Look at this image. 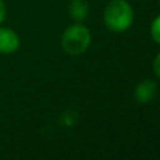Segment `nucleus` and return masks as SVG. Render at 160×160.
<instances>
[{
	"mask_svg": "<svg viewBox=\"0 0 160 160\" xmlns=\"http://www.w3.org/2000/svg\"><path fill=\"white\" fill-rule=\"evenodd\" d=\"M150 35L156 44L160 45V16H158L150 24Z\"/></svg>",
	"mask_w": 160,
	"mask_h": 160,
	"instance_id": "nucleus-6",
	"label": "nucleus"
},
{
	"mask_svg": "<svg viewBox=\"0 0 160 160\" xmlns=\"http://www.w3.org/2000/svg\"><path fill=\"white\" fill-rule=\"evenodd\" d=\"M159 6H160V0H159Z\"/></svg>",
	"mask_w": 160,
	"mask_h": 160,
	"instance_id": "nucleus-9",
	"label": "nucleus"
},
{
	"mask_svg": "<svg viewBox=\"0 0 160 160\" xmlns=\"http://www.w3.org/2000/svg\"><path fill=\"white\" fill-rule=\"evenodd\" d=\"M69 14L75 21H83L88 14V4L86 0H72L69 4Z\"/></svg>",
	"mask_w": 160,
	"mask_h": 160,
	"instance_id": "nucleus-5",
	"label": "nucleus"
},
{
	"mask_svg": "<svg viewBox=\"0 0 160 160\" xmlns=\"http://www.w3.org/2000/svg\"><path fill=\"white\" fill-rule=\"evenodd\" d=\"M6 18V4L3 0H0V25Z\"/></svg>",
	"mask_w": 160,
	"mask_h": 160,
	"instance_id": "nucleus-8",
	"label": "nucleus"
},
{
	"mask_svg": "<svg viewBox=\"0 0 160 160\" xmlns=\"http://www.w3.org/2000/svg\"><path fill=\"white\" fill-rule=\"evenodd\" d=\"M156 94H158V84L153 80L146 79L136 86L133 96H135V100L139 104H148L155 98Z\"/></svg>",
	"mask_w": 160,
	"mask_h": 160,
	"instance_id": "nucleus-4",
	"label": "nucleus"
},
{
	"mask_svg": "<svg viewBox=\"0 0 160 160\" xmlns=\"http://www.w3.org/2000/svg\"><path fill=\"white\" fill-rule=\"evenodd\" d=\"M61 44L63 51L69 55H82L90 47L91 34L86 25L78 22L65 30Z\"/></svg>",
	"mask_w": 160,
	"mask_h": 160,
	"instance_id": "nucleus-2",
	"label": "nucleus"
},
{
	"mask_svg": "<svg viewBox=\"0 0 160 160\" xmlns=\"http://www.w3.org/2000/svg\"><path fill=\"white\" fill-rule=\"evenodd\" d=\"M133 10L127 0H111L104 8V24L114 32H124L132 25Z\"/></svg>",
	"mask_w": 160,
	"mask_h": 160,
	"instance_id": "nucleus-1",
	"label": "nucleus"
},
{
	"mask_svg": "<svg viewBox=\"0 0 160 160\" xmlns=\"http://www.w3.org/2000/svg\"><path fill=\"white\" fill-rule=\"evenodd\" d=\"M20 48V37L11 28L0 27V53L10 55L17 52Z\"/></svg>",
	"mask_w": 160,
	"mask_h": 160,
	"instance_id": "nucleus-3",
	"label": "nucleus"
},
{
	"mask_svg": "<svg viewBox=\"0 0 160 160\" xmlns=\"http://www.w3.org/2000/svg\"><path fill=\"white\" fill-rule=\"evenodd\" d=\"M153 72H155V75L160 79V52L156 55L155 61H153Z\"/></svg>",
	"mask_w": 160,
	"mask_h": 160,
	"instance_id": "nucleus-7",
	"label": "nucleus"
}]
</instances>
